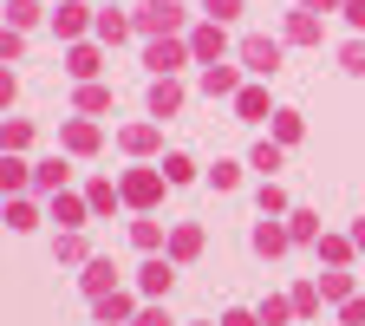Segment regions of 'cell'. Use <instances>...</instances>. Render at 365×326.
Listing matches in <instances>:
<instances>
[{
	"label": "cell",
	"instance_id": "obj_5",
	"mask_svg": "<svg viewBox=\"0 0 365 326\" xmlns=\"http://www.w3.org/2000/svg\"><path fill=\"white\" fill-rule=\"evenodd\" d=\"M98 313H105V320H124V313H130V300H118V294H105V300H98Z\"/></svg>",
	"mask_w": 365,
	"mask_h": 326
},
{
	"label": "cell",
	"instance_id": "obj_2",
	"mask_svg": "<svg viewBox=\"0 0 365 326\" xmlns=\"http://www.w3.org/2000/svg\"><path fill=\"white\" fill-rule=\"evenodd\" d=\"M150 111H157V118L176 111V85H157V91H150Z\"/></svg>",
	"mask_w": 365,
	"mask_h": 326
},
{
	"label": "cell",
	"instance_id": "obj_7",
	"mask_svg": "<svg viewBox=\"0 0 365 326\" xmlns=\"http://www.w3.org/2000/svg\"><path fill=\"white\" fill-rule=\"evenodd\" d=\"M346 14H352V26H365V0H352V7H346Z\"/></svg>",
	"mask_w": 365,
	"mask_h": 326
},
{
	"label": "cell",
	"instance_id": "obj_4",
	"mask_svg": "<svg viewBox=\"0 0 365 326\" xmlns=\"http://www.w3.org/2000/svg\"><path fill=\"white\" fill-rule=\"evenodd\" d=\"M144 26H176V7H144Z\"/></svg>",
	"mask_w": 365,
	"mask_h": 326
},
{
	"label": "cell",
	"instance_id": "obj_9",
	"mask_svg": "<svg viewBox=\"0 0 365 326\" xmlns=\"http://www.w3.org/2000/svg\"><path fill=\"white\" fill-rule=\"evenodd\" d=\"M222 326H255V320H248V313H228V320H222Z\"/></svg>",
	"mask_w": 365,
	"mask_h": 326
},
{
	"label": "cell",
	"instance_id": "obj_3",
	"mask_svg": "<svg viewBox=\"0 0 365 326\" xmlns=\"http://www.w3.org/2000/svg\"><path fill=\"white\" fill-rule=\"evenodd\" d=\"M144 287H150V294H163V287H170V268H163V261H150V268H144Z\"/></svg>",
	"mask_w": 365,
	"mask_h": 326
},
{
	"label": "cell",
	"instance_id": "obj_1",
	"mask_svg": "<svg viewBox=\"0 0 365 326\" xmlns=\"http://www.w3.org/2000/svg\"><path fill=\"white\" fill-rule=\"evenodd\" d=\"M242 53H248V66H255V72H274V59H281V46H267V39H248Z\"/></svg>",
	"mask_w": 365,
	"mask_h": 326
},
{
	"label": "cell",
	"instance_id": "obj_10",
	"mask_svg": "<svg viewBox=\"0 0 365 326\" xmlns=\"http://www.w3.org/2000/svg\"><path fill=\"white\" fill-rule=\"evenodd\" d=\"M307 7H333V0H307Z\"/></svg>",
	"mask_w": 365,
	"mask_h": 326
},
{
	"label": "cell",
	"instance_id": "obj_8",
	"mask_svg": "<svg viewBox=\"0 0 365 326\" xmlns=\"http://www.w3.org/2000/svg\"><path fill=\"white\" fill-rule=\"evenodd\" d=\"M137 326H170V313H144V320H137Z\"/></svg>",
	"mask_w": 365,
	"mask_h": 326
},
{
	"label": "cell",
	"instance_id": "obj_6",
	"mask_svg": "<svg viewBox=\"0 0 365 326\" xmlns=\"http://www.w3.org/2000/svg\"><path fill=\"white\" fill-rule=\"evenodd\" d=\"M346 72H365V46H346Z\"/></svg>",
	"mask_w": 365,
	"mask_h": 326
}]
</instances>
